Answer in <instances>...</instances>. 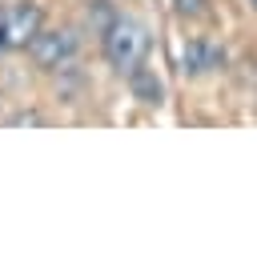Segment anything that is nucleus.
I'll return each mask as SVG.
<instances>
[{
	"label": "nucleus",
	"instance_id": "20e7f679",
	"mask_svg": "<svg viewBox=\"0 0 257 253\" xmlns=\"http://www.w3.org/2000/svg\"><path fill=\"white\" fill-rule=\"evenodd\" d=\"M217 64V52L209 44H189L185 48V72H209Z\"/></svg>",
	"mask_w": 257,
	"mask_h": 253
},
{
	"label": "nucleus",
	"instance_id": "f03ea898",
	"mask_svg": "<svg viewBox=\"0 0 257 253\" xmlns=\"http://www.w3.org/2000/svg\"><path fill=\"white\" fill-rule=\"evenodd\" d=\"M40 28H44V12H40V4H32V0L0 4V56L28 48L32 36H36Z\"/></svg>",
	"mask_w": 257,
	"mask_h": 253
},
{
	"label": "nucleus",
	"instance_id": "7ed1b4c3",
	"mask_svg": "<svg viewBox=\"0 0 257 253\" xmlns=\"http://www.w3.org/2000/svg\"><path fill=\"white\" fill-rule=\"evenodd\" d=\"M76 52H80V40H76L72 28H40V32L32 36V44H28L32 64L44 68V72L68 68V64L76 60Z\"/></svg>",
	"mask_w": 257,
	"mask_h": 253
},
{
	"label": "nucleus",
	"instance_id": "423d86ee",
	"mask_svg": "<svg viewBox=\"0 0 257 253\" xmlns=\"http://www.w3.org/2000/svg\"><path fill=\"white\" fill-rule=\"evenodd\" d=\"M205 8V0H177V12H185V16H197Z\"/></svg>",
	"mask_w": 257,
	"mask_h": 253
},
{
	"label": "nucleus",
	"instance_id": "39448f33",
	"mask_svg": "<svg viewBox=\"0 0 257 253\" xmlns=\"http://www.w3.org/2000/svg\"><path fill=\"white\" fill-rule=\"evenodd\" d=\"M133 84H137V92H141V96H145L149 104H157V100H161V84H157V80H149V76H145L141 68L133 72Z\"/></svg>",
	"mask_w": 257,
	"mask_h": 253
},
{
	"label": "nucleus",
	"instance_id": "f257e3e1",
	"mask_svg": "<svg viewBox=\"0 0 257 253\" xmlns=\"http://www.w3.org/2000/svg\"><path fill=\"white\" fill-rule=\"evenodd\" d=\"M100 48H104V60L120 76H133L149 52V28L128 12H112V20L100 28Z\"/></svg>",
	"mask_w": 257,
	"mask_h": 253
},
{
	"label": "nucleus",
	"instance_id": "6e6552de",
	"mask_svg": "<svg viewBox=\"0 0 257 253\" xmlns=\"http://www.w3.org/2000/svg\"><path fill=\"white\" fill-rule=\"evenodd\" d=\"M245 4H249V8H253V12H257V0H245Z\"/></svg>",
	"mask_w": 257,
	"mask_h": 253
},
{
	"label": "nucleus",
	"instance_id": "0eeeda50",
	"mask_svg": "<svg viewBox=\"0 0 257 253\" xmlns=\"http://www.w3.org/2000/svg\"><path fill=\"white\" fill-rule=\"evenodd\" d=\"M12 124H40V116L36 112H16V116H8Z\"/></svg>",
	"mask_w": 257,
	"mask_h": 253
}]
</instances>
